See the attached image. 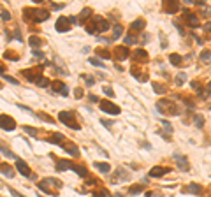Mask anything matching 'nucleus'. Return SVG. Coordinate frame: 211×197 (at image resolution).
<instances>
[{
  "instance_id": "32",
  "label": "nucleus",
  "mask_w": 211,
  "mask_h": 197,
  "mask_svg": "<svg viewBox=\"0 0 211 197\" xmlns=\"http://www.w3.org/2000/svg\"><path fill=\"white\" fill-rule=\"evenodd\" d=\"M0 151H2V153L6 155L7 159H16V160H18V157H16V155L12 153L11 150H7V148H6V146H4V144H0Z\"/></svg>"
},
{
  "instance_id": "11",
  "label": "nucleus",
  "mask_w": 211,
  "mask_h": 197,
  "mask_svg": "<svg viewBox=\"0 0 211 197\" xmlns=\"http://www.w3.org/2000/svg\"><path fill=\"white\" fill-rule=\"evenodd\" d=\"M51 90H53L55 93L64 95V97L69 95V88H67V85H64L62 81H53V83H51Z\"/></svg>"
},
{
  "instance_id": "47",
  "label": "nucleus",
  "mask_w": 211,
  "mask_h": 197,
  "mask_svg": "<svg viewBox=\"0 0 211 197\" xmlns=\"http://www.w3.org/2000/svg\"><path fill=\"white\" fill-rule=\"evenodd\" d=\"M83 79L86 81V85H88V86H93V83H95V79H93L92 76H83Z\"/></svg>"
},
{
  "instance_id": "41",
  "label": "nucleus",
  "mask_w": 211,
  "mask_h": 197,
  "mask_svg": "<svg viewBox=\"0 0 211 197\" xmlns=\"http://www.w3.org/2000/svg\"><path fill=\"white\" fill-rule=\"evenodd\" d=\"M88 62H90V63H92V65H95V67H104V62L97 60V58H92V56H90V58H88Z\"/></svg>"
},
{
  "instance_id": "28",
  "label": "nucleus",
  "mask_w": 211,
  "mask_h": 197,
  "mask_svg": "<svg viewBox=\"0 0 211 197\" xmlns=\"http://www.w3.org/2000/svg\"><path fill=\"white\" fill-rule=\"evenodd\" d=\"M92 195L93 197H111V192L108 188H97V190H93Z\"/></svg>"
},
{
  "instance_id": "31",
  "label": "nucleus",
  "mask_w": 211,
  "mask_h": 197,
  "mask_svg": "<svg viewBox=\"0 0 211 197\" xmlns=\"http://www.w3.org/2000/svg\"><path fill=\"white\" fill-rule=\"evenodd\" d=\"M121 33H123V27H121V25H114V28H113V37H111V41H116V39H118Z\"/></svg>"
},
{
  "instance_id": "7",
  "label": "nucleus",
  "mask_w": 211,
  "mask_h": 197,
  "mask_svg": "<svg viewBox=\"0 0 211 197\" xmlns=\"http://www.w3.org/2000/svg\"><path fill=\"white\" fill-rule=\"evenodd\" d=\"M30 14H32V20L35 23L46 21L49 18V11L48 9H30Z\"/></svg>"
},
{
  "instance_id": "57",
  "label": "nucleus",
  "mask_w": 211,
  "mask_h": 197,
  "mask_svg": "<svg viewBox=\"0 0 211 197\" xmlns=\"http://www.w3.org/2000/svg\"><path fill=\"white\" fill-rule=\"evenodd\" d=\"M190 85H192V88H194V90H197V88H199V83H197V81H192Z\"/></svg>"
},
{
  "instance_id": "22",
  "label": "nucleus",
  "mask_w": 211,
  "mask_h": 197,
  "mask_svg": "<svg viewBox=\"0 0 211 197\" xmlns=\"http://www.w3.org/2000/svg\"><path fill=\"white\" fill-rule=\"evenodd\" d=\"M92 16V9H90V7H85V9H83L81 12H79V18H77V23H85L88 20V18Z\"/></svg>"
},
{
  "instance_id": "33",
  "label": "nucleus",
  "mask_w": 211,
  "mask_h": 197,
  "mask_svg": "<svg viewBox=\"0 0 211 197\" xmlns=\"http://www.w3.org/2000/svg\"><path fill=\"white\" fill-rule=\"evenodd\" d=\"M144 190V185H134L129 188V194H132V195H137V194H141V192Z\"/></svg>"
},
{
  "instance_id": "15",
  "label": "nucleus",
  "mask_w": 211,
  "mask_h": 197,
  "mask_svg": "<svg viewBox=\"0 0 211 197\" xmlns=\"http://www.w3.org/2000/svg\"><path fill=\"white\" fill-rule=\"evenodd\" d=\"M174 160H176V164H178V167L181 171L190 169V164H188V160H187V157H183V155H174Z\"/></svg>"
},
{
  "instance_id": "60",
  "label": "nucleus",
  "mask_w": 211,
  "mask_h": 197,
  "mask_svg": "<svg viewBox=\"0 0 211 197\" xmlns=\"http://www.w3.org/2000/svg\"><path fill=\"white\" fill-rule=\"evenodd\" d=\"M208 93H211V83L208 85Z\"/></svg>"
},
{
  "instance_id": "62",
  "label": "nucleus",
  "mask_w": 211,
  "mask_h": 197,
  "mask_svg": "<svg viewBox=\"0 0 211 197\" xmlns=\"http://www.w3.org/2000/svg\"><path fill=\"white\" fill-rule=\"evenodd\" d=\"M0 88H2V85H0Z\"/></svg>"
},
{
  "instance_id": "6",
  "label": "nucleus",
  "mask_w": 211,
  "mask_h": 197,
  "mask_svg": "<svg viewBox=\"0 0 211 197\" xmlns=\"http://www.w3.org/2000/svg\"><path fill=\"white\" fill-rule=\"evenodd\" d=\"M0 129H4V130L11 132L16 129V121L14 118H11L9 115H0Z\"/></svg>"
},
{
  "instance_id": "52",
  "label": "nucleus",
  "mask_w": 211,
  "mask_h": 197,
  "mask_svg": "<svg viewBox=\"0 0 211 197\" xmlns=\"http://www.w3.org/2000/svg\"><path fill=\"white\" fill-rule=\"evenodd\" d=\"M125 42H127V44H135V37L129 35V37H125Z\"/></svg>"
},
{
  "instance_id": "5",
  "label": "nucleus",
  "mask_w": 211,
  "mask_h": 197,
  "mask_svg": "<svg viewBox=\"0 0 211 197\" xmlns=\"http://www.w3.org/2000/svg\"><path fill=\"white\" fill-rule=\"evenodd\" d=\"M100 109H102L106 115H113V116L120 115V106L113 104L111 100H100Z\"/></svg>"
},
{
  "instance_id": "1",
  "label": "nucleus",
  "mask_w": 211,
  "mask_h": 197,
  "mask_svg": "<svg viewBox=\"0 0 211 197\" xmlns=\"http://www.w3.org/2000/svg\"><path fill=\"white\" fill-rule=\"evenodd\" d=\"M62 181L60 180H55V178H44L41 183H39V190L46 192V194H49V195H56L58 194V190L62 188Z\"/></svg>"
},
{
  "instance_id": "18",
  "label": "nucleus",
  "mask_w": 211,
  "mask_h": 197,
  "mask_svg": "<svg viewBox=\"0 0 211 197\" xmlns=\"http://www.w3.org/2000/svg\"><path fill=\"white\" fill-rule=\"evenodd\" d=\"M169 171H171L169 167H160V165H157V167H153V169L150 171V176H152V178H160V176L167 174Z\"/></svg>"
},
{
  "instance_id": "58",
  "label": "nucleus",
  "mask_w": 211,
  "mask_h": 197,
  "mask_svg": "<svg viewBox=\"0 0 211 197\" xmlns=\"http://www.w3.org/2000/svg\"><path fill=\"white\" fill-rule=\"evenodd\" d=\"M64 7V4H53V9H62Z\"/></svg>"
},
{
  "instance_id": "56",
  "label": "nucleus",
  "mask_w": 211,
  "mask_h": 197,
  "mask_svg": "<svg viewBox=\"0 0 211 197\" xmlns=\"http://www.w3.org/2000/svg\"><path fill=\"white\" fill-rule=\"evenodd\" d=\"M14 37H16L18 41H23V37H21V33L18 32V30H14Z\"/></svg>"
},
{
  "instance_id": "3",
  "label": "nucleus",
  "mask_w": 211,
  "mask_h": 197,
  "mask_svg": "<svg viewBox=\"0 0 211 197\" xmlns=\"http://www.w3.org/2000/svg\"><path fill=\"white\" fill-rule=\"evenodd\" d=\"M58 120L62 121L64 125H67L69 129H72V130H79V123H77L74 113H70V111H62V113L58 115Z\"/></svg>"
},
{
  "instance_id": "19",
  "label": "nucleus",
  "mask_w": 211,
  "mask_h": 197,
  "mask_svg": "<svg viewBox=\"0 0 211 197\" xmlns=\"http://www.w3.org/2000/svg\"><path fill=\"white\" fill-rule=\"evenodd\" d=\"M183 192H187V194H195V195H199L200 192H202V186L197 185V183H190V185H187L183 188Z\"/></svg>"
},
{
  "instance_id": "63",
  "label": "nucleus",
  "mask_w": 211,
  "mask_h": 197,
  "mask_svg": "<svg viewBox=\"0 0 211 197\" xmlns=\"http://www.w3.org/2000/svg\"><path fill=\"white\" fill-rule=\"evenodd\" d=\"M39 197H42V195H39Z\"/></svg>"
},
{
  "instance_id": "13",
  "label": "nucleus",
  "mask_w": 211,
  "mask_h": 197,
  "mask_svg": "<svg viewBox=\"0 0 211 197\" xmlns=\"http://www.w3.org/2000/svg\"><path fill=\"white\" fill-rule=\"evenodd\" d=\"M56 30L58 32H69L70 30V23H69V18H65V16H60L58 20H56Z\"/></svg>"
},
{
  "instance_id": "27",
  "label": "nucleus",
  "mask_w": 211,
  "mask_h": 197,
  "mask_svg": "<svg viewBox=\"0 0 211 197\" xmlns=\"http://www.w3.org/2000/svg\"><path fill=\"white\" fill-rule=\"evenodd\" d=\"M200 62L206 63V65H209V63H211V51L202 49V51H200Z\"/></svg>"
},
{
  "instance_id": "45",
  "label": "nucleus",
  "mask_w": 211,
  "mask_h": 197,
  "mask_svg": "<svg viewBox=\"0 0 211 197\" xmlns=\"http://www.w3.org/2000/svg\"><path fill=\"white\" fill-rule=\"evenodd\" d=\"M37 116L41 118V120H44V121H49V123H53V118H51V116H46L44 113H39Z\"/></svg>"
},
{
  "instance_id": "61",
  "label": "nucleus",
  "mask_w": 211,
  "mask_h": 197,
  "mask_svg": "<svg viewBox=\"0 0 211 197\" xmlns=\"http://www.w3.org/2000/svg\"><path fill=\"white\" fill-rule=\"evenodd\" d=\"M114 197H123V195H120V194H116V195H114Z\"/></svg>"
},
{
  "instance_id": "20",
  "label": "nucleus",
  "mask_w": 211,
  "mask_h": 197,
  "mask_svg": "<svg viewBox=\"0 0 211 197\" xmlns=\"http://www.w3.org/2000/svg\"><path fill=\"white\" fill-rule=\"evenodd\" d=\"M134 58L139 62V63L148 62V53L144 51V49H134Z\"/></svg>"
},
{
  "instance_id": "26",
  "label": "nucleus",
  "mask_w": 211,
  "mask_h": 197,
  "mask_svg": "<svg viewBox=\"0 0 211 197\" xmlns=\"http://www.w3.org/2000/svg\"><path fill=\"white\" fill-rule=\"evenodd\" d=\"M28 44H30L33 49H39L41 46H42V39H41V37H35V35H32V37L28 39Z\"/></svg>"
},
{
  "instance_id": "14",
  "label": "nucleus",
  "mask_w": 211,
  "mask_h": 197,
  "mask_svg": "<svg viewBox=\"0 0 211 197\" xmlns=\"http://www.w3.org/2000/svg\"><path fill=\"white\" fill-rule=\"evenodd\" d=\"M23 76L27 77L28 81H32V83H37L39 79H41V69H37V71H32V69H27V71H23Z\"/></svg>"
},
{
  "instance_id": "55",
  "label": "nucleus",
  "mask_w": 211,
  "mask_h": 197,
  "mask_svg": "<svg viewBox=\"0 0 211 197\" xmlns=\"http://www.w3.org/2000/svg\"><path fill=\"white\" fill-rule=\"evenodd\" d=\"M88 98H90L92 102H99V97H97V95H92V93H90V97H88Z\"/></svg>"
},
{
  "instance_id": "44",
  "label": "nucleus",
  "mask_w": 211,
  "mask_h": 197,
  "mask_svg": "<svg viewBox=\"0 0 211 197\" xmlns=\"http://www.w3.org/2000/svg\"><path fill=\"white\" fill-rule=\"evenodd\" d=\"M153 90H155V93H164V92H165V88L160 86L158 83H155V85H153Z\"/></svg>"
},
{
  "instance_id": "2",
  "label": "nucleus",
  "mask_w": 211,
  "mask_h": 197,
  "mask_svg": "<svg viewBox=\"0 0 211 197\" xmlns=\"http://www.w3.org/2000/svg\"><path fill=\"white\" fill-rule=\"evenodd\" d=\"M108 30H109L108 20H104V18H100V16L93 18L92 25H86V32L88 33H102V32H108Z\"/></svg>"
},
{
  "instance_id": "39",
  "label": "nucleus",
  "mask_w": 211,
  "mask_h": 197,
  "mask_svg": "<svg viewBox=\"0 0 211 197\" xmlns=\"http://www.w3.org/2000/svg\"><path fill=\"white\" fill-rule=\"evenodd\" d=\"M35 85H37V86H41V88H46V86H49V79L48 77H41V79H39L37 83H35Z\"/></svg>"
},
{
  "instance_id": "21",
  "label": "nucleus",
  "mask_w": 211,
  "mask_h": 197,
  "mask_svg": "<svg viewBox=\"0 0 211 197\" xmlns=\"http://www.w3.org/2000/svg\"><path fill=\"white\" fill-rule=\"evenodd\" d=\"M67 141L64 137V134H60V132H55L53 136H51V139H49V142H55V144H58V146H64V142Z\"/></svg>"
},
{
  "instance_id": "42",
  "label": "nucleus",
  "mask_w": 211,
  "mask_h": 197,
  "mask_svg": "<svg viewBox=\"0 0 211 197\" xmlns=\"http://www.w3.org/2000/svg\"><path fill=\"white\" fill-rule=\"evenodd\" d=\"M195 125L199 127V129H202V127H204V118H202L200 115L195 116Z\"/></svg>"
},
{
  "instance_id": "29",
  "label": "nucleus",
  "mask_w": 211,
  "mask_h": 197,
  "mask_svg": "<svg viewBox=\"0 0 211 197\" xmlns=\"http://www.w3.org/2000/svg\"><path fill=\"white\" fill-rule=\"evenodd\" d=\"M169 62L173 63V65L179 67L181 63H183V60H181V56L178 55V53H173V55H169Z\"/></svg>"
},
{
  "instance_id": "17",
  "label": "nucleus",
  "mask_w": 211,
  "mask_h": 197,
  "mask_svg": "<svg viewBox=\"0 0 211 197\" xmlns=\"http://www.w3.org/2000/svg\"><path fill=\"white\" fill-rule=\"evenodd\" d=\"M76 164H72L70 160H56V171H67V169H72L74 171Z\"/></svg>"
},
{
  "instance_id": "30",
  "label": "nucleus",
  "mask_w": 211,
  "mask_h": 197,
  "mask_svg": "<svg viewBox=\"0 0 211 197\" xmlns=\"http://www.w3.org/2000/svg\"><path fill=\"white\" fill-rule=\"evenodd\" d=\"M4 58H6V60H18V58H20V55H18L16 51H12V49H7L6 53H4Z\"/></svg>"
},
{
  "instance_id": "10",
  "label": "nucleus",
  "mask_w": 211,
  "mask_h": 197,
  "mask_svg": "<svg viewBox=\"0 0 211 197\" xmlns=\"http://www.w3.org/2000/svg\"><path fill=\"white\" fill-rule=\"evenodd\" d=\"M183 20L187 21V25H188V27H192V28H197V27L200 25V23H199V18L195 16L194 12L185 11V12H183Z\"/></svg>"
},
{
  "instance_id": "4",
  "label": "nucleus",
  "mask_w": 211,
  "mask_h": 197,
  "mask_svg": "<svg viewBox=\"0 0 211 197\" xmlns=\"http://www.w3.org/2000/svg\"><path fill=\"white\" fill-rule=\"evenodd\" d=\"M157 109L162 113V115H169V116H174L176 113H178V107H176V104H174L173 100H158L157 104Z\"/></svg>"
},
{
  "instance_id": "9",
  "label": "nucleus",
  "mask_w": 211,
  "mask_h": 197,
  "mask_svg": "<svg viewBox=\"0 0 211 197\" xmlns=\"http://www.w3.org/2000/svg\"><path fill=\"white\" fill-rule=\"evenodd\" d=\"M162 11L167 12V14H176L179 11V4L178 2H173V0H167L162 4Z\"/></svg>"
},
{
  "instance_id": "50",
  "label": "nucleus",
  "mask_w": 211,
  "mask_h": 197,
  "mask_svg": "<svg viewBox=\"0 0 211 197\" xmlns=\"http://www.w3.org/2000/svg\"><path fill=\"white\" fill-rule=\"evenodd\" d=\"M33 56L41 60V58H44V53H42V51H39V49H33Z\"/></svg>"
},
{
  "instance_id": "24",
  "label": "nucleus",
  "mask_w": 211,
  "mask_h": 197,
  "mask_svg": "<svg viewBox=\"0 0 211 197\" xmlns=\"http://www.w3.org/2000/svg\"><path fill=\"white\" fill-rule=\"evenodd\" d=\"M144 20H135L132 25H130V30H132V33L134 32H143V28H144Z\"/></svg>"
},
{
  "instance_id": "23",
  "label": "nucleus",
  "mask_w": 211,
  "mask_h": 197,
  "mask_svg": "<svg viewBox=\"0 0 211 197\" xmlns=\"http://www.w3.org/2000/svg\"><path fill=\"white\" fill-rule=\"evenodd\" d=\"M93 167H95L97 171H100V173H104V174H108L109 171H111V165H109L108 162H95Z\"/></svg>"
},
{
  "instance_id": "53",
  "label": "nucleus",
  "mask_w": 211,
  "mask_h": 197,
  "mask_svg": "<svg viewBox=\"0 0 211 197\" xmlns=\"http://www.w3.org/2000/svg\"><path fill=\"white\" fill-rule=\"evenodd\" d=\"M69 23L70 25H77V18L76 16H69Z\"/></svg>"
},
{
  "instance_id": "46",
  "label": "nucleus",
  "mask_w": 211,
  "mask_h": 197,
  "mask_svg": "<svg viewBox=\"0 0 211 197\" xmlns=\"http://www.w3.org/2000/svg\"><path fill=\"white\" fill-rule=\"evenodd\" d=\"M104 93H106L108 97H114V92H113V88L111 86H104Z\"/></svg>"
},
{
  "instance_id": "12",
  "label": "nucleus",
  "mask_w": 211,
  "mask_h": 197,
  "mask_svg": "<svg viewBox=\"0 0 211 197\" xmlns=\"http://www.w3.org/2000/svg\"><path fill=\"white\" fill-rule=\"evenodd\" d=\"M129 55H130V51H129L127 46H116V48H114V58H116V60H127Z\"/></svg>"
},
{
  "instance_id": "25",
  "label": "nucleus",
  "mask_w": 211,
  "mask_h": 197,
  "mask_svg": "<svg viewBox=\"0 0 211 197\" xmlns=\"http://www.w3.org/2000/svg\"><path fill=\"white\" fill-rule=\"evenodd\" d=\"M0 173L6 174L7 178H12V176H14V169H12L11 165H7V164H0Z\"/></svg>"
},
{
  "instance_id": "34",
  "label": "nucleus",
  "mask_w": 211,
  "mask_h": 197,
  "mask_svg": "<svg viewBox=\"0 0 211 197\" xmlns=\"http://www.w3.org/2000/svg\"><path fill=\"white\" fill-rule=\"evenodd\" d=\"M158 134H160L162 137H165V139H169V137H171V134H173V127H171V125H167L165 129H164V130H160V132H158Z\"/></svg>"
},
{
  "instance_id": "59",
  "label": "nucleus",
  "mask_w": 211,
  "mask_h": 197,
  "mask_svg": "<svg viewBox=\"0 0 211 197\" xmlns=\"http://www.w3.org/2000/svg\"><path fill=\"white\" fill-rule=\"evenodd\" d=\"M204 30H208V32H211V23H206V25H204Z\"/></svg>"
},
{
  "instance_id": "16",
  "label": "nucleus",
  "mask_w": 211,
  "mask_h": 197,
  "mask_svg": "<svg viewBox=\"0 0 211 197\" xmlns=\"http://www.w3.org/2000/svg\"><path fill=\"white\" fill-rule=\"evenodd\" d=\"M62 148H65V150H67L70 155H72V157H79V148H77L72 141H65Z\"/></svg>"
},
{
  "instance_id": "43",
  "label": "nucleus",
  "mask_w": 211,
  "mask_h": 197,
  "mask_svg": "<svg viewBox=\"0 0 211 197\" xmlns=\"http://www.w3.org/2000/svg\"><path fill=\"white\" fill-rule=\"evenodd\" d=\"M116 178H121V180H129V174L123 173V169H118L116 171Z\"/></svg>"
},
{
  "instance_id": "54",
  "label": "nucleus",
  "mask_w": 211,
  "mask_h": 197,
  "mask_svg": "<svg viewBox=\"0 0 211 197\" xmlns=\"http://www.w3.org/2000/svg\"><path fill=\"white\" fill-rule=\"evenodd\" d=\"M102 125L109 129V127H113V121H111V120H102Z\"/></svg>"
},
{
  "instance_id": "38",
  "label": "nucleus",
  "mask_w": 211,
  "mask_h": 197,
  "mask_svg": "<svg viewBox=\"0 0 211 197\" xmlns=\"http://www.w3.org/2000/svg\"><path fill=\"white\" fill-rule=\"evenodd\" d=\"M185 79H187V74H185V72H179L178 76H176V85L181 86V85L185 83Z\"/></svg>"
},
{
  "instance_id": "49",
  "label": "nucleus",
  "mask_w": 211,
  "mask_h": 197,
  "mask_svg": "<svg viewBox=\"0 0 211 197\" xmlns=\"http://www.w3.org/2000/svg\"><path fill=\"white\" fill-rule=\"evenodd\" d=\"M74 97H76V98L83 97V88H76V90H74Z\"/></svg>"
},
{
  "instance_id": "40",
  "label": "nucleus",
  "mask_w": 211,
  "mask_h": 197,
  "mask_svg": "<svg viewBox=\"0 0 211 197\" xmlns=\"http://www.w3.org/2000/svg\"><path fill=\"white\" fill-rule=\"evenodd\" d=\"M21 129H23V130H25V132H27V134H30V136H33V137L37 136V130H35V129H32V127L25 125V127H21Z\"/></svg>"
},
{
  "instance_id": "51",
  "label": "nucleus",
  "mask_w": 211,
  "mask_h": 197,
  "mask_svg": "<svg viewBox=\"0 0 211 197\" xmlns=\"http://www.w3.org/2000/svg\"><path fill=\"white\" fill-rule=\"evenodd\" d=\"M9 192H11V195H12V197H25V195H21L20 192H16L14 188H9Z\"/></svg>"
},
{
  "instance_id": "8",
  "label": "nucleus",
  "mask_w": 211,
  "mask_h": 197,
  "mask_svg": "<svg viewBox=\"0 0 211 197\" xmlns=\"http://www.w3.org/2000/svg\"><path fill=\"white\" fill-rule=\"evenodd\" d=\"M16 169L20 171V173H21L25 178H33L32 171H30V167H28V164L25 162V160H20V159L16 160Z\"/></svg>"
},
{
  "instance_id": "37",
  "label": "nucleus",
  "mask_w": 211,
  "mask_h": 197,
  "mask_svg": "<svg viewBox=\"0 0 211 197\" xmlns=\"http://www.w3.org/2000/svg\"><path fill=\"white\" fill-rule=\"evenodd\" d=\"M0 77H2V79H6L7 83H12V85H18V79H16V77H11V76H7V74H4V72H0Z\"/></svg>"
},
{
  "instance_id": "36",
  "label": "nucleus",
  "mask_w": 211,
  "mask_h": 197,
  "mask_svg": "<svg viewBox=\"0 0 211 197\" xmlns=\"http://www.w3.org/2000/svg\"><path fill=\"white\" fill-rule=\"evenodd\" d=\"M97 55L100 56V58H104V60H108V58H111V55H109V51H108V49H102V48H99V49H97Z\"/></svg>"
},
{
  "instance_id": "48",
  "label": "nucleus",
  "mask_w": 211,
  "mask_h": 197,
  "mask_svg": "<svg viewBox=\"0 0 211 197\" xmlns=\"http://www.w3.org/2000/svg\"><path fill=\"white\" fill-rule=\"evenodd\" d=\"M0 16H2L4 21H9V20H11V14H9L7 11H0Z\"/></svg>"
},
{
  "instance_id": "35",
  "label": "nucleus",
  "mask_w": 211,
  "mask_h": 197,
  "mask_svg": "<svg viewBox=\"0 0 211 197\" xmlns=\"http://www.w3.org/2000/svg\"><path fill=\"white\" fill-rule=\"evenodd\" d=\"M74 171H76L79 176H83V178H88V171L85 169L83 165H76V167H74Z\"/></svg>"
}]
</instances>
